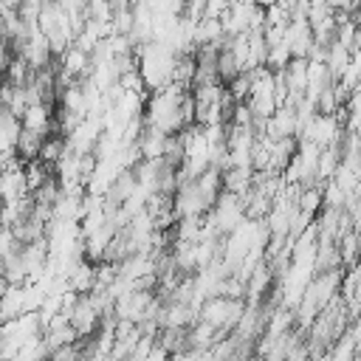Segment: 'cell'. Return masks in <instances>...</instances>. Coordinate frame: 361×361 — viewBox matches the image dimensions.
<instances>
[{
  "label": "cell",
  "mask_w": 361,
  "mask_h": 361,
  "mask_svg": "<svg viewBox=\"0 0 361 361\" xmlns=\"http://www.w3.org/2000/svg\"><path fill=\"white\" fill-rule=\"evenodd\" d=\"M133 54H135V65H138V73H141L147 93H155V90H164L166 85H172L178 54L169 45L149 39L144 45H135Z\"/></svg>",
  "instance_id": "6da1fadb"
},
{
  "label": "cell",
  "mask_w": 361,
  "mask_h": 361,
  "mask_svg": "<svg viewBox=\"0 0 361 361\" xmlns=\"http://www.w3.org/2000/svg\"><path fill=\"white\" fill-rule=\"evenodd\" d=\"M243 313H245V305L243 299H234V296H212L197 307V319L212 324L220 333H234Z\"/></svg>",
  "instance_id": "7a4b0ae2"
},
{
  "label": "cell",
  "mask_w": 361,
  "mask_h": 361,
  "mask_svg": "<svg viewBox=\"0 0 361 361\" xmlns=\"http://www.w3.org/2000/svg\"><path fill=\"white\" fill-rule=\"evenodd\" d=\"M20 127L31 135H51L56 133V104H48V102H31L25 107V113L20 116Z\"/></svg>",
  "instance_id": "3957f363"
},
{
  "label": "cell",
  "mask_w": 361,
  "mask_h": 361,
  "mask_svg": "<svg viewBox=\"0 0 361 361\" xmlns=\"http://www.w3.org/2000/svg\"><path fill=\"white\" fill-rule=\"evenodd\" d=\"M0 79H3V76H0Z\"/></svg>",
  "instance_id": "277c9868"
}]
</instances>
